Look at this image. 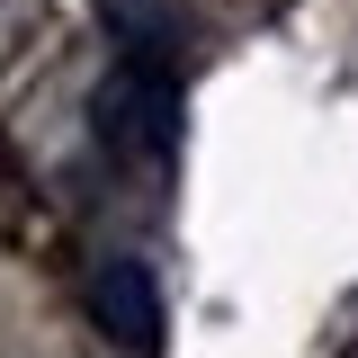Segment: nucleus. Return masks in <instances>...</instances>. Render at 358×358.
<instances>
[{
    "label": "nucleus",
    "instance_id": "obj_2",
    "mask_svg": "<svg viewBox=\"0 0 358 358\" xmlns=\"http://www.w3.org/2000/svg\"><path fill=\"white\" fill-rule=\"evenodd\" d=\"M90 313H99V331H117L134 358H152L162 341V287H152V268L143 260H108L90 278Z\"/></svg>",
    "mask_w": 358,
    "mask_h": 358
},
{
    "label": "nucleus",
    "instance_id": "obj_1",
    "mask_svg": "<svg viewBox=\"0 0 358 358\" xmlns=\"http://www.w3.org/2000/svg\"><path fill=\"white\" fill-rule=\"evenodd\" d=\"M99 134L117 152H171L179 143V81L162 63H117L99 81Z\"/></svg>",
    "mask_w": 358,
    "mask_h": 358
}]
</instances>
